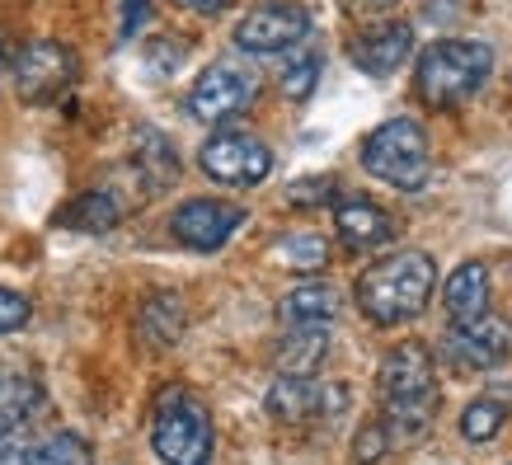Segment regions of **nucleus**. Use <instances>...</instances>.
<instances>
[{"mask_svg":"<svg viewBox=\"0 0 512 465\" xmlns=\"http://www.w3.org/2000/svg\"><path fill=\"white\" fill-rule=\"evenodd\" d=\"M193 15H217V10H226V0H184Z\"/></svg>","mask_w":512,"mask_h":465,"instance_id":"obj_31","label":"nucleus"},{"mask_svg":"<svg viewBox=\"0 0 512 465\" xmlns=\"http://www.w3.org/2000/svg\"><path fill=\"white\" fill-rule=\"evenodd\" d=\"M409 52H414V29H409L404 19H376V24H367L362 33H353V43H348L353 66L367 71V76L400 71V66L409 62Z\"/></svg>","mask_w":512,"mask_h":465,"instance_id":"obj_13","label":"nucleus"},{"mask_svg":"<svg viewBox=\"0 0 512 465\" xmlns=\"http://www.w3.org/2000/svg\"><path fill=\"white\" fill-rule=\"evenodd\" d=\"M329 353V325H292L278 343V376H315Z\"/></svg>","mask_w":512,"mask_h":465,"instance_id":"obj_16","label":"nucleus"},{"mask_svg":"<svg viewBox=\"0 0 512 465\" xmlns=\"http://www.w3.org/2000/svg\"><path fill=\"white\" fill-rule=\"evenodd\" d=\"M348 10H353V15H390L395 0H348Z\"/></svg>","mask_w":512,"mask_h":465,"instance_id":"obj_29","label":"nucleus"},{"mask_svg":"<svg viewBox=\"0 0 512 465\" xmlns=\"http://www.w3.org/2000/svg\"><path fill=\"white\" fill-rule=\"evenodd\" d=\"M503 423H508V404H498V400H475L461 409V437L475 442V447L494 442Z\"/></svg>","mask_w":512,"mask_h":465,"instance_id":"obj_24","label":"nucleus"},{"mask_svg":"<svg viewBox=\"0 0 512 465\" xmlns=\"http://www.w3.org/2000/svg\"><path fill=\"white\" fill-rule=\"evenodd\" d=\"M390 447H395V437H390L386 423L376 419V423H367V428L353 437V461H357V465H376Z\"/></svg>","mask_w":512,"mask_h":465,"instance_id":"obj_26","label":"nucleus"},{"mask_svg":"<svg viewBox=\"0 0 512 465\" xmlns=\"http://www.w3.org/2000/svg\"><path fill=\"white\" fill-rule=\"evenodd\" d=\"M442 306H447L451 325L461 320H475L489 310V268L484 264H461L442 287Z\"/></svg>","mask_w":512,"mask_h":465,"instance_id":"obj_18","label":"nucleus"},{"mask_svg":"<svg viewBox=\"0 0 512 465\" xmlns=\"http://www.w3.org/2000/svg\"><path fill=\"white\" fill-rule=\"evenodd\" d=\"M254 76L249 71H240V66L231 62H217L207 66L198 80H193V90H188L184 109L193 123H207V127H226L231 118H240V113L254 104Z\"/></svg>","mask_w":512,"mask_h":465,"instance_id":"obj_9","label":"nucleus"},{"mask_svg":"<svg viewBox=\"0 0 512 465\" xmlns=\"http://www.w3.org/2000/svg\"><path fill=\"white\" fill-rule=\"evenodd\" d=\"M447 357L461 372H489V367L512 357V325L489 315V310L475 320H461V325L447 329Z\"/></svg>","mask_w":512,"mask_h":465,"instance_id":"obj_12","label":"nucleus"},{"mask_svg":"<svg viewBox=\"0 0 512 465\" xmlns=\"http://www.w3.org/2000/svg\"><path fill=\"white\" fill-rule=\"evenodd\" d=\"M94 447L80 433H52L43 442H15L0 447V465H90Z\"/></svg>","mask_w":512,"mask_h":465,"instance_id":"obj_15","label":"nucleus"},{"mask_svg":"<svg viewBox=\"0 0 512 465\" xmlns=\"http://www.w3.org/2000/svg\"><path fill=\"white\" fill-rule=\"evenodd\" d=\"M10 62V43H5V38H0V66Z\"/></svg>","mask_w":512,"mask_h":465,"instance_id":"obj_32","label":"nucleus"},{"mask_svg":"<svg viewBox=\"0 0 512 465\" xmlns=\"http://www.w3.org/2000/svg\"><path fill=\"white\" fill-rule=\"evenodd\" d=\"M362 170L400 193H419L433 179V155H428V132L414 118H390L362 141Z\"/></svg>","mask_w":512,"mask_h":465,"instance_id":"obj_4","label":"nucleus"},{"mask_svg":"<svg viewBox=\"0 0 512 465\" xmlns=\"http://www.w3.org/2000/svg\"><path fill=\"white\" fill-rule=\"evenodd\" d=\"M141 15H146V0H127V24H123L127 38H132V29L141 24Z\"/></svg>","mask_w":512,"mask_h":465,"instance_id":"obj_30","label":"nucleus"},{"mask_svg":"<svg viewBox=\"0 0 512 465\" xmlns=\"http://www.w3.org/2000/svg\"><path fill=\"white\" fill-rule=\"evenodd\" d=\"M494 71V47L480 38H437L419 57L414 71V94L428 109H461L484 90V80Z\"/></svg>","mask_w":512,"mask_h":465,"instance_id":"obj_3","label":"nucleus"},{"mask_svg":"<svg viewBox=\"0 0 512 465\" xmlns=\"http://www.w3.org/2000/svg\"><path fill=\"white\" fill-rule=\"evenodd\" d=\"M339 306L343 301L329 282H301V287H292V292L282 296L278 315L287 325H329L339 315Z\"/></svg>","mask_w":512,"mask_h":465,"instance_id":"obj_19","label":"nucleus"},{"mask_svg":"<svg viewBox=\"0 0 512 465\" xmlns=\"http://www.w3.org/2000/svg\"><path fill=\"white\" fill-rule=\"evenodd\" d=\"M245 226V207L221 198H188L174 207L170 231L184 249H198V254H217L235 231Z\"/></svg>","mask_w":512,"mask_h":465,"instance_id":"obj_11","label":"nucleus"},{"mask_svg":"<svg viewBox=\"0 0 512 465\" xmlns=\"http://www.w3.org/2000/svg\"><path fill=\"white\" fill-rule=\"evenodd\" d=\"M334 231H339L343 249L367 254V249H381L395 240V217L372 198H343L334 202Z\"/></svg>","mask_w":512,"mask_h":465,"instance_id":"obj_14","label":"nucleus"},{"mask_svg":"<svg viewBox=\"0 0 512 465\" xmlns=\"http://www.w3.org/2000/svg\"><path fill=\"white\" fill-rule=\"evenodd\" d=\"M315 19L306 5H296V0H264V5H254L245 15L235 19V47L249 52V57H278V52H292L311 38Z\"/></svg>","mask_w":512,"mask_h":465,"instance_id":"obj_6","label":"nucleus"},{"mask_svg":"<svg viewBox=\"0 0 512 465\" xmlns=\"http://www.w3.org/2000/svg\"><path fill=\"white\" fill-rule=\"evenodd\" d=\"M0 376H5V372H0Z\"/></svg>","mask_w":512,"mask_h":465,"instance_id":"obj_33","label":"nucleus"},{"mask_svg":"<svg viewBox=\"0 0 512 465\" xmlns=\"http://www.w3.org/2000/svg\"><path fill=\"white\" fill-rule=\"evenodd\" d=\"M376 395H381V423L390 437H423L437 423V367L433 348L419 339L395 343L381 357L376 372Z\"/></svg>","mask_w":512,"mask_h":465,"instance_id":"obj_1","label":"nucleus"},{"mask_svg":"<svg viewBox=\"0 0 512 465\" xmlns=\"http://www.w3.org/2000/svg\"><path fill=\"white\" fill-rule=\"evenodd\" d=\"M334 193H339V184L329 174H320V179H296L287 188V202L292 207H325V202H334Z\"/></svg>","mask_w":512,"mask_h":465,"instance_id":"obj_27","label":"nucleus"},{"mask_svg":"<svg viewBox=\"0 0 512 465\" xmlns=\"http://www.w3.org/2000/svg\"><path fill=\"white\" fill-rule=\"evenodd\" d=\"M273 264L292 268V273H320V268L329 264V240L315 231H296V235H282V240H273Z\"/></svg>","mask_w":512,"mask_h":465,"instance_id":"obj_22","label":"nucleus"},{"mask_svg":"<svg viewBox=\"0 0 512 465\" xmlns=\"http://www.w3.org/2000/svg\"><path fill=\"white\" fill-rule=\"evenodd\" d=\"M184 325H188V310L174 292H151L146 301H141L137 329L151 348H174V343L184 339Z\"/></svg>","mask_w":512,"mask_h":465,"instance_id":"obj_17","label":"nucleus"},{"mask_svg":"<svg viewBox=\"0 0 512 465\" xmlns=\"http://www.w3.org/2000/svg\"><path fill=\"white\" fill-rule=\"evenodd\" d=\"M137 165H141V179H146V188L151 193H160V188L174 184V174H179V160H174V146L160 132H137Z\"/></svg>","mask_w":512,"mask_h":465,"instance_id":"obj_23","label":"nucleus"},{"mask_svg":"<svg viewBox=\"0 0 512 465\" xmlns=\"http://www.w3.org/2000/svg\"><path fill=\"white\" fill-rule=\"evenodd\" d=\"M325 62H320V52H296L292 62L282 66V94L292 99V104H306L315 90V80H320Z\"/></svg>","mask_w":512,"mask_h":465,"instance_id":"obj_25","label":"nucleus"},{"mask_svg":"<svg viewBox=\"0 0 512 465\" xmlns=\"http://www.w3.org/2000/svg\"><path fill=\"white\" fill-rule=\"evenodd\" d=\"M76 66V52L66 43H52V38H33L10 57L15 90L24 104H52L57 94H66V85L76 80Z\"/></svg>","mask_w":512,"mask_h":465,"instance_id":"obj_8","label":"nucleus"},{"mask_svg":"<svg viewBox=\"0 0 512 465\" xmlns=\"http://www.w3.org/2000/svg\"><path fill=\"white\" fill-rule=\"evenodd\" d=\"M43 409V386L33 376H0V442L15 437Z\"/></svg>","mask_w":512,"mask_h":465,"instance_id":"obj_20","label":"nucleus"},{"mask_svg":"<svg viewBox=\"0 0 512 465\" xmlns=\"http://www.w3.org/2000/svg\"><path fill=\"white\" fill-rule=\"evenodd\" d=\"M151 447L165 465H207L212 461V414L198 395L170 386L151 414Z\"/></svg>","mask_w":512,"mask_h":465,"instance_id":"obj_5","label":"nucleus"},{"mask_svg":"<svg viewBox=\"0 0 512 465\" xmlns=\"http://www.w3.org/2000/svg\"><path fill=\"white\" fill-rule=\"evenodd\" d=\"M198 165H202V174L217 179V184L254 188L273 174V151H268L259 137H249V132L221 127V132H212V137L202 141Z\"/></svg>","mask_w":512,"mask_h":465,"instance_id":"obj_7","label":"nucleus"},{"mask_svg":"<svg viewBox=\"0 0 512 465\" xmlns=\"http://www.w3.org/2000/svg\"><path fill=\"white\" fill-rule=\"evenodd\" d=\"M29 315H33L29 296L0 287V334H15V329H24V325H29Z\"/></svg>","mask_w":512,"mask_h":465,"instance_id":"obj_28","label":"nucleus"},{"mask_svg":"<svg viewBox=\"0 0 512 465\" xmlns=\"http://www.w3.org/2000/svg\"><path fill=\"white\" fill-rule=\"evenodd\" d=\"M264 409L282 423H334L348 409V386L315 376H278L264 395Z\"/></svg>","mask_w":512,"mask_h":465,"instance_id":"obj_10","label":"nucleus"},{"mask_svg":"<svg viewBox=\"0 0 512 465\" xmlns=\"http://www.w3.org/2000/svg\"><path fill=\"white\" fill-rule=\"evenodd\" d=\"M437 287V264L423 249H400L367 264V273L357 278V306L372 325H409L414 315L428 310Z\"/></svg>","mask_w":512,"mask_h":465,"instance_id":"obj_2","label":"nucleus"},{"mask_svg":"<svg viewBox=\"0 0 512 465\" xmlns=\"http://www.w3.org/2000/svg\"><path fill=\"white\" fill-rule=\"evenodd\" d=\"M118 217H123V202L113 198L109 188H90V193H80L76 202H66L62 207V226H71V231H113L118 226Z\"/></svg>","mask_w":512,"mask_h":465,"instance_id":"obj_21","label":"nucleus"}]
</instances>
